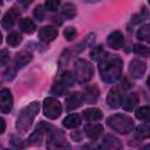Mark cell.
I'll list each match as a JSON object with an SVG mask.
<instances>
[{"mask_svg":"<svg viewBox=\"0 0 150 150\" xmlns=\"http://www.w3.org/2000/svg\"><path fill=\"white\" fill-rule=\"evenodd\" d=\"M98 61V70L101 74V79L107 83L116 82L121 75L123 69V61L115 55H110L109 53H103Z\"/></svg>","mask_w":150,"mask_h":150,"instance_id":"cell-1","label":"cell"},{"mask_svg":"<svg viewBox=\"0 0 150 150\" xmlns=\"http://www.w3.org/2000/svg\"><path fill=\"white\" fill-rule=\"evenodd\" d=\"M39 108H40L39 102H32L21 110L16 121V129L20 132H26L30 128L32 123L34 122L39 112Z\"/></svg>","mask_w":150,"mask_h":150,"instance_id":"cell-2","label":"cell"},{"mask_svg":"<svg viewBox=\"0 0 150 150\" xmlns=\"http://www.w3.org/2000/svg\"><path fill=\"white\" fill-rule=\"evenodd\" d=\"M108 125L110 129L118 134H128L134 129V121L130 116L124 114H115L108 118Z\"/></svg>","mask_w":150,"mask_h":150,"instance_id":"cell-3","label":"cell"},{"mask_svg":"<svg viewBox=\"0 0 150 150\" xmlns=\"http://www.w3.org/2000/svg\"><path fill=\"white\" fill-rule=\"evenodd\" d=\"M73 75L79 83H86L93 77V67L84 59H77L74 63Z\"/></svg>","mask_w":150,"mask_h":150,"instance_id":"cell-4","label":"cell"},{"mask_svg":"<svg viewBox=\"0 0 150 150\" xmlns=\"http://www.w3.org/2000/svg\"><path fill=\"white\" fill-rule=\"evenodd\" d=\"M62 112L61 103L54 97H47L43 101V114L49 120H56Z\"/></svg>","mask_w":150,"mask_h":150,"instance_id":"cell-5","label":"cell"},{"mask_svg":"<svg viewBox=\"0 0 150 150\" xmlns=\"http://www.w3.org/2000/svg\"><path fill=\"white\" fill-rule=\"evenodd\" d=\"M47 146L53 149V148H63L66 146V142L63 141V136L60 130L57 129H52L48 132V139H47Z\"/></svg>","mask_w":150,"mask_h":150,"instance_id":"cell-6","label":"cell"},{"mask_svg":"<svg viewBox=\"0 0 150 150\" xmlns=\"http://www.w3.org/2000/svg\"><path fill=\"white\" fill-rule=\"evenodd\" d=\"M145 70H146V63L142 60L135 59L129 64V71H130L131 77H134V79L143 77V75L145 74Z\"/></svg>","mask_w":150,"mask_h":150,"instance_id":"cell-7","label":"cell"},{"mask_svg":"<svg viewBox=\"0 0 150 150\" xmlns=\"http://www.w3.org/2000/svg\"><path fill=\"white\" fill-rule=\"evenodd\" d=\"M13 107V96L9 89H2L0 91V111L8 114Z\"/></svg>","mask_w":150,"mask_h":150,"instance_id":"cell-8","label":"cell"},{"mask_svg":"<svg viewBox=\"0 0 150 150\" xmlns=\"http://www.w3.org/2000/svg\"><path fill=\"white\" fill-rule=\"evenodd\" d=\"M82 103H83V95L80 91H74L66 98V110L73 111L80 108Z\"/></svg>","mask_w":150,"mask_h":150,"instance_id":"cell-9","label":"cell"},{"mask_svg":"<svg viewBox=\"0 0 150 150\" xmlns=\"http://www.w3.org/2000/svg\"><path fill=\"white\" fill-rule=\"evenodd\" d=\"M107 43L112 49H121L124 45V36L120 30H115L108 35Z\"/></svg>","mask_w":150,"mask_h":150,"instance_id":"cell-10","label":"cell"},{"mask_svg":"<svg viewBox=\"0 0 150 150\" xmlns=\"http://www.w3.org/2000/svg\"><path fill=\"white\" fill-rule=\"evenodd\" d=\"M19 15H20V12H19V11H16L15 8H11L8 12L5 13V15H4V18H2V20H1V26H2L5 29L12 28V27L14 26L16 19L19 18Z\"/></svg>","mask_w":150,"mask_h":150,"instance_id":"cell-11","label":"cell"},{"mask_svg":"<svg viewBox=\"0 0 150 150\" xmlns=\"http://www.w3.org/2000/svg\"><path fill=\"white\" fill-rule=\"evenodd\" d=\"M57 34H59V32H57L56 28L50 27V26H45V27H42L40 29L39 38H40L41 41L48 43V42H52L53 40H55L56 36H57Z\"/></svg>","mask_w":150,"mask_h":150,"instance_id":"cell-12","label":"cell"},{"mask_svg":"<svg viewBox=\"0 0 150 150\" xmlns=\"http://www.w3.org/2000/svg\"><path fill=\"white\" fill-rule=\"evenodd\" d=\"M138 103V95L136 93H130L121 98V105L125 111H131Z\"/></svg>","mask_w":150,"mask_h":150,"instance_id":"cell-13","label":"cell"},{"mask_svg":"<svg viewBox=\"0 0 150 150\" xmlns=\"http://www.w3.org/2000/svg\"><path fill=\"white\" fill-rule=\"evenodd\" d=\"M84 131H86V135L90 139H96L103 132V127L97 123H90L84 127Z\"/></svg>","mask_w":150,"mask_h":150,"instance_id":"cell-14","label":"cell"},{"mask_svg":"<svg viewBox=\"0 0 150 150\" xmlns=\"http://www.w3.org/2000/svg\"><path fill=\"white\" fill-rule=\"evenodd\" d=\"M82 116H83V118H84L86 121H88V122H96V121L102 120L103 114H102V111H101L100 109H97V108H88V109L83 110Z\"/></svg>","mask_w":150,"mask_h":150,"instance_id":"cell-15","label":"cell"},{"mask_svg":"<svg viewBox=\"0 0 150 150\" xmlns=\"http://www.w3.org/2000/svg\"><path fill=\"white\" fill-rule=\"evenodd\" d=\"M33 59V55L32 53L27 52V50H21L20 53H18L15 55V59H14V62H15V66L18 68H22L25 67L28 62H30Z\"/></svg>","mask_w":150,"mask_h":150,"instance_id":"cell-16","label":"cell"},{"mask_svg":"<svg viewBox=\"0 0 150 150\" xmlns=\"http://www.w3.org/2000/svg\"><path fill=\"white\" fill-rule=\"evenodd\" d=\"M121 98H122V96H121L120 91L114 88V89H111L109 91V94L107 96V103H108V105L110 108L116 109V108H118L121 105Z\"/></svg>","mask_w":150,"mask_h":150,"instance_id":"cell-17","label":"cell"},{"mask_svg":"<svg viewBox=\"0 0 150 150\" xmlns=\"http://www.w3.org/2000/svg\"><path fill=\"white\" fill-rule=\"evenodd\" d=\"M82 95H83V101L88 103H94L98 97V88L96 86H88L84 90V94Z\"/></svg>","mask_w":150,"mask_h":150,"instance_id":"cell-18","label":"cell"},{"mask_svg":"<svg viewBox=\"0 0 150 150\" xmlns=\"http://www.w3.org/2000/svg\"><path fill=\"white\" fill-rule=\"evenodd\" d=\"M102 148H105V149H121L122 144H121L118 138L108 135L102 141Z\"/></svg>","mask_w":150,"mask_h":150,"instance_id":"cell-19","label":"cell"},{"mask_svg":"<svg viewBox=\"0 0 150 150\" xmlns=\"http://www.w3.org/2000/svg\"><path fill=\"white\" fill-rule=\"evenodd\" d=\"M19 28L23 32V33H27V34H32L35 32V23L33 22V20H30L29 18H23L20 20L19 22Z\"/></svg>","mask_w":150,"mask_h":150,"instance_id":"cell-20","label":"cell"},{"mask_svg":"<svg viewBox=\"0 0 150 150\" xmlns=\"http://www.w3.org/2000/svg\"><path fill=\"white\" fill-rule=\"evenodd\" d=\"M81 124V117L77 114H70L63 120V125L68 129L77 128Z\"/></svg>","mask_w":150,"mask_h":150,"instance_id":"cell-21","label":"cell"},{"mask_svg":"<svg viewBox=\"0 0 150 150\" xmlns=\"http://www.w3.org/2000/svg\"><path fill=\"white\" fill-rule=\"evenodd\" d=\"M150 136V127L148 124H141L137 127L136 131H135V138L137 139H146Z\"/></svg>","mask_w":150,"mask_h":150,"instance_id":"cell-22","label":"cell"},{"mask_svg":"<svg viewBox=\"0 0 150 150\" xmlns=\"http://www.w3.org/2000/svg\"><path fill=\"white\" fill-rule=\"evenodd\" d=\"M61 14L64 19H73L75 15H76V7L73 5V4H66L61 11Z\"/></svg>","mask_w":150,"mask_h":150,"instance_id":"cell-23","label":"cell"},{"mask_svg":"<svg viewBox=\"0 0 150 150\" xmlns=\"http://www.w3.org/2000/svg\"><path fill=\"white\" fill-rule=\"evenodd\" d=\"M137 39L145 41V42L150 41V26L149 25H144L137 30Z\"/></svg>","mask_w":150,"mask_h":150,"instance_id":"cell-24","label":"cell"},{"mask_svg":"<svg viewBox=\"0 0 150 150\" xmlns=\"http://www.w3.org/2000/svg\"><path fill=\"white\" fill-rule=\"evenodd\" d=\"M43 135H45V132L42 130H40L39 128H36L35 131L29 136V139H28L29 141V144H33V145L41 144V141L43 138Z\"/></svg>","mask_w":150,"mask_h":150,"instance_id":"cell-25","label":"cell"},{"mask_svg":"<svg viewBox=\"0 0 150 150\" xmlns=\"http://www.w3.org/2000/svg\"><path fill=\"white\" fill-rule=\"evenodd\" d=\"M22 41V36L18 33V32H12L7 35V43L12 47H16L21 43Z\"/></svg>","mask_w":150,"mask_h":150,"instance_id":"cell-26","label":"cell"},{"mask_svg":"<svg viewBox=\"0 0 150 150\" xmlns=\"http://www.w3.org/2000/svg\"><path fill=\"white\" fill-rule=\"evenodd\" d=\"M136 117L141 121H149V117H150V109L148 105H143L141 108H138L136 110Z\"/></svg>","mask_w":150,"mask_h":150,"instance_id":"cell-27","label":"cell"},{"mask_svg":"<svg viewBox=\"0 0 150 150\" xmlns=\"http://www.w3.org/2000/svg\"><path fill=\"white\" fill-rule=\"evenodd\" d=\"M67 90H68V87L66 84H63L61 81H57L52 88V94L57 95V96H62L67 93Z\"/></svg>","mask_w":150,"mask_h":150,"instance_id":"cell-28","label":"cell"},{"mask_svg":"<svg viewBox=\"0 0 150 150\" xmlns=\"http://www.w3.org/2000/svg\"><path fill=\"white\" fill-rule=\"evenodd\" d=\"M60 81H61L63 84H66V86L69 88V87H71V86L74 84L75 79H74V75H73L70 71H64V73L62 74V76H61Z\"/></svg>","mask_w":150,"mask_h":150,"instance_id":"cell-29","label":"cell"},{"mask_svg":"<svg viewBox=\"0 0 150 150\" xmlns=\"http://www.w3.org/2000/svg\"><path fill=\"white\" fill-rule=\"evenodd\" d=\"M103 53H104V50H103L102 46H96V47H94V48L90 50V57H91L93 60L97 61V60L102 56Z\"/></svg>","mask_w":150,"mask_h":150,"instance_id":"cell-30","label":"cell"},{"mask_svg":"<svg viewBox=\"0 0 150 150\" xmlns=\"http://www.w3.org/2000/svg\"><path fill=\"white\" fill-rule=\"evenodd\" d=\"M60 5H61L60 0H46V4H45L46 8L48 11H52V12L56 11L60 7Z\"/></svg>","mask_w":150,"mask_h":150,"instance_id":"cell-31","label":"cell"},{"mask_svg":"<svg viewBox=\"0 0 150 150\" xmlns=\"http://www.w3.org/2000/svg\"><path fill=\"white\" fill-rule=\"evenodd\" d=\"M63 35H64L66 40L71 41V40H74L75 36H76V29H75L74 27H67V28L64 29V32H63Z\"/></svg>","mask_w":150,"mask_h":150,"instance_id":"cell-32","label":"cell"},{"mask_svg":"<svg viewBox=\"0 0 150 150\" xmlns=\"http://www.w3.org/2000/svg\"><path fill=\"white\" fill-rule=\"evenodd\" d=\"M134 52H135L136 54H141V55H148V54H149L148 47L144 46V45H139V43L134 45Z\"/></svg>","mask_w":150,"mask_h":150,"instance_id":"cell-33","label":"cell"},{"mask_svg":"<svg viewBox=\"0 0 150 150\" xmlns=\"http://www.w3.org/2000/svg\"><path fill=\"white\" fill-rule=\"evenodd\" d=\"M8 60H9V52L7 49L0 50V67L6 66Z\"/></svg>","mask_w":150,"mask_h":150,"instance_id":"cell-34","label":"cell"},{"mask_svg":"<svg viewBox=\"0 0 150 150\" xmlns=\"http://www.w3.org/2000/svg\"><path fill=\"white\" fill-rule=\"evenodd\" d=\"M34 16L38 19V20H43L45 18V9L42 8V6H36L35 9H34Z\"/></svg>","mask_w":150,"mask_h":150,"instance_id":"cell-35","label":"cell"},{"mask_svg":"<svg viewBox=\"0 0 150 150\" xmlns=\"http://www.w3.org/2000/svg\"><path fill=\"white\" fill-rule=\"evenodd\" d=\"M11 143H12V145H14V146H16V148H22V146H25V144L22 143V141L19 138V137H16V136H11Z\"/></svg>","mask_w":150,"mask_h":150,"instance_id":"cell-36","label":"cell"},{"mask_svg":"<svg viewBox=\"0 0 150 150\" xmlns=\"http://www.w3.org/2000/svg\"><path fill=\"white\" fill-rule=\"evenodd\" d=\"M5 76V80H7V81H11V80H13L14 79V76H15V70L12 68V67H9L6 71H5V74H4Z\"/></svg>","mask_w":150,"mask_h":150,"instance_id":"cell-37","label":"cell"},{"mask_svg":"<svg viewBox=\"0 0 150 150\" xmlns=\"http://www.w3.org/2000/svg\"><path fill=\"white\" fill-rule=\"evenodd\" d=\"M5 129H6V122H5V120L2 117H0V135L4 134Z\"/></svg>","mask_w":150,"mask_h":150,"instance_id":"cell-38","label":"cell"},{"mask_svg":"<svg viewBox=\"0 0 150 150\" xmlns=\"http://www.w3.org/2000/svg\"><path fill=\"white\" fill-rule=\"evenodd\" d=\"M19 2H20L23 7H27V6H29V5L33 2V0H19Z\"/></svg>","mask_w":150,"mask_h":150,"instance_id":"cell-39","label":"cell"},{"mask_svg":"<svg viewBox=\"0 0 150 150\" xmlns=\"http://www.w3.org/2000/svg\"><path fill=\"white\" fill-rule=\"evenodd\" d=\"M131 86H132V84H131V83H129L127 80H124V82H123V84H122L123 89H125V90H127V89H129V88H131Z\"/></svg>","mask_w":150,"mask_h":150,"instance_id":"cell-40","label":"cell"},{"mask_svg":"<svg viewBox=\"0 0 150 150\" xmlns=\"http://www.w3.org/2000/svg\"><path fill=\"white\" fill-rule=\"evenodd\" d=\"M1 42H2V35H1V33H0V45H1Z\"/></svg>","mask_w":150,"mask_h":150,"instance_id":"cell-41","label":"cell"},{"mask_svg":"<svg viewBox=\"0 0 150 150\" xmlns=\"http://www.w3.org/2000/svg\"><path fill=\"white\" fill-rule=\"evenodd\" d=\"M1 4H2V0H0V5H1Z\"/></svg>","mask_w":150,"mask_h":150,"instance_id":"cell-42","label":"cell"}]
</instances>
